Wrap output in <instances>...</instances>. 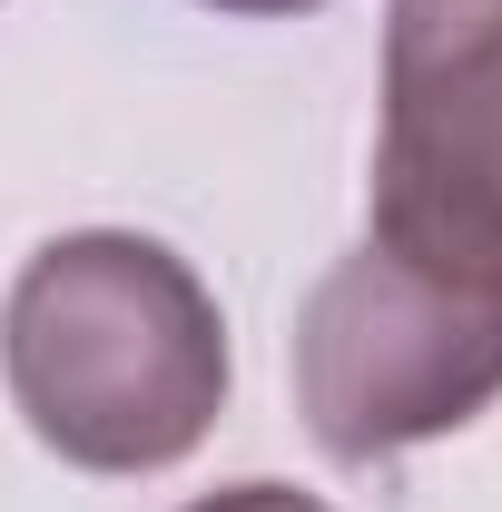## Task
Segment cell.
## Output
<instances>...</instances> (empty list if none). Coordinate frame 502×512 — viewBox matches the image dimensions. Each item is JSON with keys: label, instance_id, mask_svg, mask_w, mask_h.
Segmentation results:
<instances>
[{"label": "cell", "instance_id": "1", "mask_svg": "<svg viewBox=\"0 0 502 512\" xmlns=\"http://www.w3.org/2000/svg\"><path fill=\"white\" fill-rule=\"evenodd\" d=\"M10 404L79 473H158L227 404V325L188 256L128 227H79L20 266L0 306Z\"/></svg>", "mask_w": 502, "mask_h": 512}, {"label": "cell", "instance_id": "2", "mask_svg": "<svg viewBox=\"0 0 502 512\" xmlns=\"http://www.w3.org/2000/svg\"><path fill=\"white\" fill-rule=\"evenodd\" d=\"M502 394V286L424 256H345L296 316V404L335 463H384L463 434Z\"/></svg>", "mask_w": 502, "mask_h": 512}, {"label": "cell", "instance_id": "3", "mask_svg": "<svg viewBox=\"0 0 502 512\" xmlns=\"http://www.w3.org/2000/svg\"><path fill=\"white\" fill-rule=\"evenodd\" d=\"M375 247L502 286V0L384 10Z\"/></svg>", "mask_w": 502, "mask_h": 512}, {"label": "cell", "instance_id": "4", "mask_svg": "<svg viewBox=\"0 0 502 512\" xmlns=\"http://www.w3.org/2000/svg\"><path fill=\"white\" fill-rule=\"evenodd\" d=\"M188 512H325L315 493H296V483H227V493H207V503Z\"/></svg>", "mask_w": 502, "mask_h": 512}, {"label": "cell", "instance_id": "5", "mask_svg": "<svg viewBox=\"0 0 502 512\" xmlns=\"http://www.w3.org/2000/svg\"><path fill=\"white\" fill-rule=\"evenodd\" d=\"M207 10H237V20H286V10H315V0H207Z\"/></svg>", "mask_w": 502, "mask_h": 512}]
</instances>
